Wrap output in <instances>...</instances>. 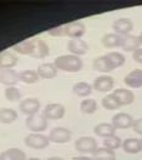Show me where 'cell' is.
I'll list each match as a JSON object with an SVG mask.
<instances>
[{"label":"cell","instance_id":"28","mask_svg":"<svg viewBox=\"0 0 142 160\" xmlns=\"http://www.w3.org/2000/svg\"><path fill=\"white\" fill-rule=\"evenodd\" d=\"M72 91H73L75 95L83 98V96H87V95H90L92 92V86L88 82L80 81V82H77V84H75L72 86Z\"/></svg>","mask_w":142,"mask_h":160},{"label":"cell","instance_id":"17","mask_svg":"<svg viewBox=\"0 0 142 160\" xmlns=\"http://www.w3.org/2000/svg\"><path fill=\"white\" fill-rule=\"evenodd\" d=\"M140 45H141L140 38L136 35L128 34V35L122 36V39H121V48L125 51H135L140 48Z\"/></svg>","mask_w":142,"mask_h":160},{"label":"cell","instance_id":"35","mask_svg":"<svg viewBox=\"0 0 142 160\" xmlns=\"http://www.w3.org/2000/svg\"><path fill=\"white\" fill-rule=\"evenodd\" d=\"M132 58L136 62L142 64V48H138L137 50H135L133 54H132Z\"/></svg>","mask_w":142,"mask_h":160},{"label":"cell","instance_id":"15","mask_svg":"<svg viewBox=\"0 0 142 160\" xmlns=\"http://www.w3.org/2000/svg\"><path fill=\"white\" fill-rule=\"evenodd\" d=\"M19 81V74L14 69H0V82L2 85L14 86Z\"/></svg>","mask_w":142,"mask_h":160},{"label":"cell","instance_id":"30","mask_svg":"<svg viewBox=\"0 0 142 160\" xmlns=\"http://www.w3.org/2000/svg\"><path fill=\"white\" fill-rule=\"evenodd\" d=\"M80 110L83 114H93L97 110V102L93 99H86L82 100L80 104Z\"/></svg>","mask_w":142,"mask_h":160},{"label":"cell","instance_id":"4","mask_svg":"<svg viewBox=\"0 0 142 160\" xmlns=\"http://www.w3.org/2000/svg\"><path fill=\"white\" fill-rule=\"evenodd\" d=\"M24 142L26 146H29L31 149H44L49 145L50 140H49V136H45L44 134L31 132L25 138Z\"/></svg>","mask_w":142,"mask_h":160},{"label":"cell","instance_id":"3","mask_svg":"<svg viewBox=\"0 0 142 160\" xmlns=\"http://www.w3.org/2000/svg\"><path fill=\"white\" fill-rule=\"evenodd\" d=\"M25 125L29 130H31L34 132H40L47 128V119L44 115H39V114L30 115L26 118Z\"/></svg>","mask_w":142,"mask_h":160},{"label":"cell","instance_id":"6","mask_svg":"<svg viewBox=\"0 0 142 160\" xmlns=\"http://www.w3.org/2000/svg\"><path fill=\"white\" fill-rule=\"evenodd\" d=\"M71 136H72V132L69 129L62 128V126H57L50 131L49 140L55 142V144H66L71 140Z\"/></svg>","mask_w":142,"mask_h":160},{"label":"cell","instance_id":"26","mask_svg":"<svg viewBox=\"0 0 142 160\" xmlns=\"http://www.w3.org/2000/svg\"><path fill=\"white\" fill-rule=\"evenodd\" d=\"M93 155V160H115L116 159V154L113 150H110L105 146L102 148H97L96 151L92 154Z\"/></svg>","mask_w":142,"mask_h":160},{"label":"cell","instance_id":"12","mask_svg":"<svg viewBox=\"0 0 142 160\" xmlns=\"http://www.w3.org/2000/svg\"><path fill=\"white\" fill-rule=\"evenodd\" d=\"M67 50L72 55L80 56V55H85L87 52L88 45H87V42L85 40H81V39H71L67 42Z\"/></svg>","mask_w":142,"mask_h":160},{"label":"cell","instance_id":"27","mask_svg":"<svg viewBox=\"0 0 142 160\" xmlns=\"http://www.w3.org/2000/svg\"><path fill=\"white\" fill-rule=\"evenodd\" d=\"M17 119V112L11 108H2L0 109V122L2 124H11Z\"/></svg>","mask_w":142,"mask_h":160},{"label":"cell","instance_id":"24","mask_svg":"<svg viewBox=\"0 0 142 160\" xmlns=\"http://www.w3.org/2000/svg\"><path fill=\"white\" fill-rule=\"evenodd\" d=\"M115 128H113V125L112 124H110V122H100V124H97L96 126H95V129H93V131H95V134L97 135V136H101V138H110V136H112V135H115Z\"/></svg>","mask_w":142,"mask_h":160},{"label":"cell","instance_id":"9","mask_svg":"<svg viewBox=\"0 0 142 160\" xmlns=\"http://www.w3.org/2000/svg\"><path fill=\"white\" fill-rule=\"evenodd\" d=\"M113 85H115V81H113L112 76L102 75V76H98L95 79L92 88H93V90H96L98 92H107L113 89Z\"/></svg>","mask_w":142,"mask_h":160},{"label":"cell","instance_id":"7","mask_svg":"<svg viewBox=\"0 0 142 160\" xmlns=\"http://www.w3.org/2000/svg\"><path fill=\"white\" fill-rule=\"evenodd\" d=\"M42 115L47 120H59L64 118L65 115V108L61 104L54 102V104H47L42 111Z\"/></svg>","mask_w":142,"mask_h":160},{"label":"cell","instance_id":"16","mask_svg":"<svg viewBox=\"0 0 142 160\" xmlns=\"http://www.w3.org/2000/svg\"><path fill=\"white\" fill-rule=\"evenodd\" d=\"M112 95L116 98V100L118 101V104L122 106V105H130L135 101V95L131 90H127V89H116L113 90Z\"/></svg>","mask_w":142,"mask_h":160},{"label":"cell","instance_id":"1","mask_svg":"<svg viewBox=\"0 0 142 160\" xmlns=\"http://www.w3.org/2000/svg\"><path fill=\"white\" fill-rule=\"evenodd\" d=\"M57 70H62L66 72H77L82 69V60L80 56L69 54V55H60L54 61Z\"/></svg>","mask_w":142,"mask_h":160},{"label":"cell","instance_id":"5","mask_svg":"<svg viewBox=\"0 0 142 160\" xmlns=\"http://www.w3.org/2000/svg\"><path fill=\"white\" fill-rule=\"evenodd\" d=\"M75 149L82 154H93L97 149V141L91 136H82L75 141Z\"/></svg>","mask_w":142,"mask_h":160},{"label":"cell","instance_id":"2","mask_svg":"<svg viewBox=\"0 0 142 160\" xmlns=\"http://www.w3.org/2000/svg\"><path fill=\"white\" fill-rule=\"evenodd\" d=\"M92 68H93V70H96L98 72H110V71L117 69L116 65L112 61V58H111L110 52H107L106 55H101V56H97L96 59H93Z\"/></svg>","mask_w":142,"mask_h":160},{"label":"cell","instance_id":"14","mask_svg":"<svg viewBox=\"0 0 142 160\" xmlns=\"http://www.w3.org/2000/svg\"><path fill=\"white\" fill-rule=\"evenodd\" d=\"M123 81L128 88H132V89L142 88V69H135L130 71L125 76Z\"/></svg>","mask_w":142,"mask_h":160},{"label":"cell","instance_id":"8","mask_svg":"<svg viewBox=\"0 0 142 160\" xmlns=\"http://www.w3.org/2000/svg\"><path fill=\"white\" fill-rule=\"evenodd\" d=\"M64 31H65V35L71 39H80L82 35H85L86 26L81 21H75V22H70V24L65 25Z\"/></svg>","mask_w":142,"mask_h":160},{"label":"cell","instance_id":"39","mask_svg":"<svg viewBox=\"0 0 142 160\" xmlns=\"http://www.w3.org/2000/svg\"><path fill=\"white\" fill-rule=\"evenodd\" d=\"M26 160H40L39 158H29V159H26Z\"/></svg>","mask_w":142,"mask_h":160},{"label":"cell","instance_id":"22","mask_svg":"<svg viewBox=\"0 0 142 160\" xmlns=\"http://www.w3.org/2000/svg\"><path fill=\"white\" fill-rule=\"evenodd\" d=\"M0 160H26V155L22 150L11 148L0 154Z\"/></svg>","mask_w":142,"mask_h":160},{"label":"cell","instance_id":"36","mask_svg":"<svg viewBox=\"0 0 142 160\" xmlns=\"http://www.w3.org/2000/svg\"><path fill=\"white\" fill-rule=\"evenodd\" d=\"M132 128H133V130L137 134L142 135V118L141 119H136L135 122H133V125H132Z\"/></svg>","mask_w":142,"mask_h":160},{"label":"cell","instance_id":"11","mask_svg":"<svg viewBox=\"0 0 142 160\" xmlns=\"http://www.w3.org/2000/svg\"><path fill=\"white\" fill-rule=\"evenodd\" d=\"M133 118L127 112H118L112 118V125L115 129H127L133 125Z\"/></svg>","mask_w":142,"mask_h":160},{"label":"cell","instance_id":"25","mask_svg":"<svg viewBox=\"0 0 142 160\" xmlns=\"http://www.w3.org/2000/svg\"><path fill=\"white\" fill-rule=\"evenodd\" d=\"M35 45V39H27L24 41H20L14 45V50L22 54V55H31Z\"/></svg>","mask_w":142,"mask_h":160},{"label":"cell","instance_id":"38","mask_svg":"<svg viewBox=\"0 0 142 160\" xmlns=\"http://www.w3.org/2000/svg\"><path fill=\"white\" fill-rule=\"evenodd\" d=\"M46 160H64V159L60 158V156H50V158H47Z\"/></svg>","mask_w":142,"mask_h":160},{"label":"cell","instance_id":"19","mask_svg":"<svg viewBox=\"0 0 142 160\" xmlns=\"http://www.w3.org/2000/svg\"><path fill=\"white\" fill-rule=\"evenodd\" d=\"M122 149H123V151H126L128 154H137L142 150V141L136 138H128V139L123 140Z\"/></svg>","mask_w":142,"mask_h":160},{"label":"cell","instance_id":"21","mask_svg":"<svg viewBox=\"0 0 142 160\" xmlns=\"http://www.w3.org/2000/svg\"><path fill=\"white\" fill-rule=\"evenodd\" d=\"M17 64V58L10 51L0 52V69H12Z\"/></svg>","mask_w":142,"mask_h":160},{"label":"cell","instance_id":"20","mask_svg":"<svg viewBox=\"0 0 142 160\" xmlns=\"http://www.w3.org/2000/svg\"><path fill=\"white\" fill-rule=\"evenodd\" d=\"M49 55V46L46 45V42L39 38H35V45H34V50L31 52L30 56L36 58V59H42L45 56Z\"/></svg>","mask_w":142,"mask_h":160},{"label":"cell","instance_id":"40","mask_svg":"<svg viewBox=\"0 0 142 160\" xmlns=\"http://www.w3.org/2000/svg\"><path fill=\"white\" fill-rule=\"evenodd\" d=\"M138 38H140V41H141V45H142V32L138 35Z\"/></svg>","mask_w":142,"mask_h":160},{"label":"cell","instance_id":"37","mask_svg":"<svg viewBox=\"0 0 142 160\" xmlns=\"http://www.w3.org/2000/svg\"><path fill=\"white\" fill-rule=\"evenodd\" d=\"M73 160H93V159H91L88 156H76V158H73Z\"/></svg>","mask_w":142,"mask_h":160},{"label":"cell","instance_id":"31","mask_svg":"<svg viewBox=\"0 0 142 160\" xmlns=\"http://www.w3.org/2000/svg\"><path fill=\"white\" fill-rule=\"evenodd\" d=\"M103 146L107 148V149H110V150H113V151H115L116 149H118L120 146H122V141H121V139H120L118 136L112 135V136L106 138V139L103 140Z\"/></svg>","mask_w":142,"mask_h":160},{"label":"cell","instance_id":"18","mask_svg":"<svg viewBox=\"0 0 142 160\" xmlns=\"http://www.w3.org/2000/svg\"><path fill=\"white\" fill-rule=\"evenodd\" d=\"M37 74L42 79H52L57 75V68L52 62H44V64L39 65Z\"/></svg>","mask_w":142,"mask_h":160},{"label":"cell","instance_id":"33","mask_svg":"<svg viewBox=\"0 0 142 160\" xmlns=\"http://www.w3.org/2000/svg\"><path fill=\"white\" fill-rule=\"evenodd\" d=\"M5 98L9 101H17L21 99V92L15 86H9L5 89Z\"/></svg>","mask_w":142,"mask_h":160},{"label":"cell","instance_id":"32","mask_svg":"<svg viewBox=\"0 0 142 160\" xmlns=\"http://www.w3.org/2000/svg\"><path fill=\"white\" fill-rule=\"evenodd\" d=\"M102 106L107 110H116L117 108H120L121 105L118 104V101L116 100V98L110 94V95H106L103 99H102Z\"/></svg>","mask_w":142,"mask_h":160},{"label":"cell","instance_id":"41","mask_svg":"<svg viewBox=\"0 0 142 160\" xmlns=\"http://www.w3.org/2000/svg\"><path fill=\"white\" fill-rule=\"evenodd\" d=\"M141 141H142V139H141Z\"/></svg>","mask_w":142,"mask_h":160},{"label":"cell","instance_id":"23","mask_svg":"<svg viewBox=\"0 0 142 160\" xmlns=\"http://www.w3.org/2000/svg\"><path fill=\"white\" fill-rule=\"evenodd\" d=\"M121 39H122V36H120L118 34H116V32H110V34H106L105 36H102L101 44H102L105 48H107V49L118 48V46H121Z\"/></svg>","mask_w":142,"mask_h":160},{"label":"cell","instance_id":"13","mask_svg":"<svg viewBox=\"0 0 142 160\" xmlns=\"http://www.w3.org/2000/svg\"><path fill=\"white\" fill-rule=\"evenodd\" d=\"M40 108V101L36 98H27L25 100H22L20 102V110L22 114L30 116V115H35L37 114Z\"/></svg>","mask_w":142,"mask_h":160},{"label":"cell","instance_id":"34","mask_svg":"<svg viewBox=\"0 0 142 160\" xmlns=\"http://www.w3.org/2000/svg\"><path fill=\"white\" fill-rule=\"evenodd\" d=\"M47 34H49V35H51V36H62V35H65L64 26H56V28H51V29H49Z\"/></svg>","mask_w":142,"mask_h":160},{"label":"cell","instance_id":"29","mask_svg":"<svg viewBox=\"0 0 142 160\" xmlns=\"http://www.w3.org/2000/svg\"><path fill=\"white\" fill-rule=\"evenodd\" d=\"M39 74L37 71L34 70H22L21 72H19V80L25 82V84H35L39 81Z\"/></svg>","mask_w":142,"mask_h":160},{"label":"cell","instance_id":"10","mask_svg":"<svg viewBox=\"0 0 142 160\" xmlns=\"http://www.w3.org/2000/svg\"><path fill=\"white\" fill-rule=\"evenodd\" d=\"M112 29L120 36H125V35H128L131 32V30L133 29V22L127 18H120L113 21Z\"/></svg>","mask_w":142,"mask_h":160}]
</instances>
